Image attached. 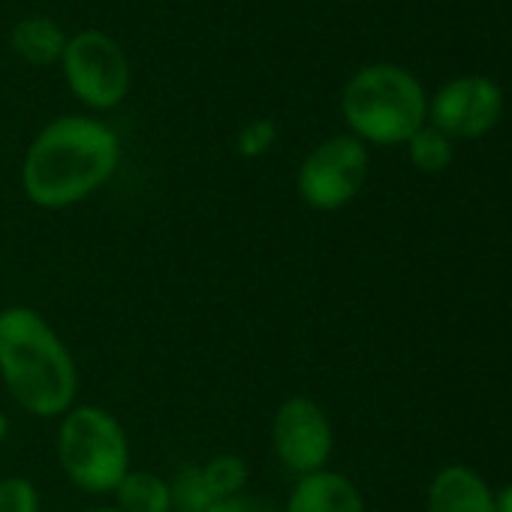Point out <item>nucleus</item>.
<instances>
[{"instance_id":"obj_1","label":"nucleus","mask_w":512,"mask_h":512,"mask_svg":"<svg viewBox=\"0 0 512 512\" xmlns=\"http://www.w3.org/2000/svg\"><path fill=\"white\" fill-rule=\"evenodd\" d=\"M121 166L118 133L91 115H64L46 124L25 160L22 190L43 211H64L91 199Z\"/></svg>"},{"instance_id":"obj_2","label":"nucleus","mask_w":512,"mask_h":512,"mask_svg":"<svg viewBox=\"0 0 512 512\" xmlns=\"http://www.w3.org/2000/svg\"><path fill=\"white\" fill-rule=\"evenodd\" d=\"M0 380L37 419H61L76 407L79 368L58 329L28 305L0 311Z\"/></svg>"},{"instance_id":"obj_3","label":"nucleus","mask_w":512,"mask_h":512,"mask_svg":"<svg viewBox=\"0 0 512 512\" xmlns=\"http://www.w3.org/2000/svg\"><path fill=\"white\" fill-rule=\"evenodd\" d=\"M350 136L371 145H407L428 121V97L413 73L395 64L362 67L341 94Z\"/></svg>"},{"instance_id":"obj_4","label":"nucleus","mask_w":512,"mask_h":512,"mask_svg":"<svg viewBox=\"0 0 512 512\" xmlns=\"http://www.w3.org/2000/svg\"><path fill=\"white\" fill-rule=\"evenodd\" d=\"M55 455L64 476L85 494H112L133 470L124 425L97 404H76L61 416Z\"/></svg>"},{"instance_id":"obj_5","label":"nucleus","mask_w":512,"mask_h":512,"mask_svg":"<svg viewBox=\"0 0 512 512\" xmlns=\"http://www.w3.org/2000/svg\"><path fill=\"white\" fill-rule=\"evenodd\" d=\"M61 67L70 94L94 112L115 109L130 91V61L103 31H82L70 37Z\"/></svg>"},{"instance_id":"obj_6","label":"nucleus","mask_w":512,"mask_h":512,"mask_svg":"<svg viewBox=\"0 0 512 512\" xmlns=\"http://www.w3.org/2000/svg\"><path fill=\"white\" fill-rule=\"evenodd\" d=\"M368 181V148L356 136L320 142L299 166L296 190L314 211H341Z\"/></svg>"},{"instance_id":"obj_7","label":"nucleus","mask_w":512,"mask_h":512,"mask_svg":"<svg viewBox=\"0 0 512 512\" xmlns=\"http://www.w3.org/2000/svg\"><path fill=\"white\" fill-rule=\"evenodd\" d=\"M272 449L281 467L296 476L326 470L335 449L329 413L308 395L287 398L272 416Z\"/></svg>"},{"instance_id":"obj_8","label":"nucleus","mask_w":512,"mask_h":512,"mask_svg":"<svg viewBox=\"0 0 512 512\" xmlns=\"http://www.w3.org/2000/svg\"><path fill=\"white\" fill-rule=\"evenodd\" d=\"M503 91L488 76H458L428 100V121L446 139H479L497 127Z\"/></svg>"},{"instance_id":"obj_9","label":"nucleus","mask_w":512,"mask_h":512,"mask_svg":"<svg viewBox=\"0 0 512 512\" xmlns=\"http://www.w3.org/2000/svg\"><path fill=\"white\" fill-rule=\"evenodd\" d=\"M281 512H365V497L350 476L326 467L299 476Z\"/></svg>"},{"instance_id":"obj_10","label":"nucleus","mask_w":512,"mask_h":512,"mask_svg":"<svg viewBox=\"0 0 512 512\" xmlns=\"http://www.w3.org/2000/svg\"><path fill=\"white\" fill-rule=\"evenodd\" d=\"M425 506V512H497L488 482L464 464H449L437 470L428 485Z\"/></svg>"},{"instance_id":"obj_11","label":"nucleus","mask_w":512,"mask_h":512,"mask_svg":"<svg viewBox=\"0 0 512 512\" xmlns=\"http://www.w3.org/2000/svg\"><path fill=\"white\" fill-rule=\"evenodd\" d=\"M67 40L70 37L46 16H28V19L16 22V28L10 31L13 52L34 67H49V64L61 61Z\"/></svg>"},{"instance_id":"obj_12","label":"nucleus","mask_w":512,"mask_h":512,"mask_svg":"<svg viewBox=\"0 0 512 512\" xmlns=\"http://www.w3.org/2000/svg\"><path fill=\"white\" fill-rule=\"evenodd\" d=\"M112 494L121 512H172L169 479L154 470H130Z\"/></svg>"},{"instance_id":"obj_13","label":"nucleus","mask_w":512,"mask_h":512,"mask_svg":"<svg viewBox=\"0 0 512 512\" xmlns=\"http://www.w3.org/2000/svg\"><path fill=\"white\" fill-rule=\"evenodd\" d=\"M407 154L410 163L425 172V175H437L452 163V139H446L440 130H434L431 124H425L422 130H416L407 139Z\"/></svg>"},{"instance_id":"obj_14","label":"nucleus","mask_w":512,"mask_h":512,"mask_svg":"<svg viewBox=\"0 0 512 512\" xmlns=\"http://www.w3.org/2000/svg\"><path fill=\"white\" fill-rule=\"evenodd\" d=\"M199 470H202V479L214 500L232 497V494L244 491V485H247V464L235 452H220V455L208 458L205 464H199Z\"/></svg>"},{"instance_id":"obj_15","label":"nucleus","mask_w":512,"mask_h":512,"mask_svg":"<svg viewBox=\"0 0 512 512\" xmlns=\"http://www.w3.org/2000/svg\"><path fill=\"white\" fill-rule=\"evenodd\" d=\"M169 491H172V512H205L214 503L199 464L178 467L175 476L169 479Z\"/></svg>"},{"instance_id":"obj_16","label":"nucleus","mask_w":512,"mask_h":512,"mask_svg":"<svg viewBox=\"0 0 512 512\" xmlns=\"http://www.w3.org/2000/svg\"><path fill=\"white\" fill-rule=\"evenodd\" d=\"M0 512H43L40 488L28 476L0 479Z\"/></svg>"},{"instance_id":"obj_17","label":"nucleus","mask_w":512,"mask_h":512,"mask_svg":"<svg viewBox=\"0 0 512 512\" xmlns=\"http://www.w3.org/2000/svg\"><path fill=\"white\" fill-rule=\"evenodd\" d=\"M275 139H278L275 121H269V118H256V121H250V124H244V127L238 130V136H235V151H238L241 157H247V160H256V157H263V154L272 151Z\"/></svg>"},{"instance_id":"obj_18","label":"nucleus","mask_w":512,"mask_h":512,"mask_svg":"<svg viewBox=\"0 0 512 512\" xmlns=\"http://www.w3.org/2000/svg\"><path fill=\"white\" fill-rule=\"evenodd\" d=\"M205 512H281V506L263 494H250V491H238L232 497H220L214 500Z\"/></svg>"},{"instance_id":"obj_19","label":"nucleus","mask_w":512,"mask_h":512,"mask_svg":"<svg viewBox=\"0 0 512 512\" xmlns=\"http://www.w3.org/2000/svg\"><path fill=\"white\" fill-rule=\"evenodd\" d=\"M494 509H497V512H512V482L503 485V488L494 494Z\"/></svg>"},{"instance_id":"obj_20","label":"nucleus","mask_w":512,"mask_h":512,"mask_svg":"<svg viewBox=\"0 0 512 512\" xmlns=\"http://www.w3.org/2000/svg\"><path fill=\"white\" fill-rule=\"evenodd\" d=\"M7 431H10V422H7V416H4V413H0V443H4Z\"/></svg>"},{"instance_id":"obj_21","label":"nucleus","mask_w":512,"mask_h":512,"mask_svg":"<svg viewBox=\"0 0 512 512\" xmlns=\"http://www.w3.org/2000/svg\"><path fill=\"white\" fill-rule=\"evenodd\" d=\"M82 512H121L118 506H94V509H82Z\"/></svg>"}]
</instances>
